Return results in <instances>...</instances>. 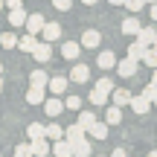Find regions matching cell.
<instances>
[{"mask_svg":"<svg viewBox=\"0 0 157 157\" xmlns=\"http://www.w3.org/2000/svg\"><path fill=\"white\" fill-rule=\"evenodd\" d=\"M0 93H3V78H0Z\"/></svg>","mask_w":157,"mask_h":157,"instance_id":"42","label":"cell"},{"mask_svg":"<svg viewBox=\"0 0 157 157\" xmlns=\"http://www.w3.org/2000/svg\"><path fill=\"white\" fill-rule=\"evenodd\" d=\"M96 87H99L102 93H111V90H113V82H111V78H108V76H102L99 82H96Z\"/></svg>","mask_w":157,"mask_h":157,"instance_id":"34","label":"cell"},{"mask_svg":"<svg viewBox=\"0 0 157 157\" xmlns=\"http://www.w3.org/2000/svg\"><path fill=\"white\" fill-rule=\"evenodd\" d=\"M134 41H137V44H143V47H154L157 44V35H154L151 26H140V32L134 35Z\"/></svg>","mask_w":157,"mask_h":157,"instance_id":"7","label":"cell"},{"mask_svg":"<svg viewBox=\"0 0 157 157\" xmlns=\"http://www.w3.org/2000/svg\"><path fill=\"white\" fill-rule=\"evenodd\" d=\"M0 73H3V64H0Z\"/></svg>","mask_w":157,"mask_h":157,"instance_id":"44","label":"cell"},{"mask_svg":"<svg viewBox=\"0 0 157 157\" xmlns=\"http://www.w3.org/2000/svg\"><path fill=\"white\" fill-rule=\"evenodd\" d=\"M148 157H157V151H151V154H148Z\"/></svg>","mask_w":157,"mask_h":157,"instance_id":"43","label":"cell"},{"mask_svg":"<svg viewBox=\"0 0 157 157\" xmlns=\"http://www.w3.org/2000/svg\"><path fill=\"white\" fill-rule=\"evenodd\" d=\"M47 78H50V76H47L41 67L32 70V73H29V87H41V90H47Z\"/></svg>","mask_w":157,"mask_h":157,"instance_id":"15","label":"cell"},{"mask_svg":"<svg viewBox=\"0 0 157 157\" xmlns=\"http://www.w3.org/2000/svg\"><path fill=\"white\" fill-rule=\"evenodd\" d=\"M26 137H29V140H35V137H44V125H41V122H29Z\"/></svg>","mask_w":157,"mask_h":157,"instance_id":"30","label":"cell"},{"mask_svg":"<svg viewBox=\"0 0 157 157\" xmlns=\"http://www.w3.org/2000/svg\"><path fill=\"white\" fill-rule=\"evenodd\" d=\"M113 64H117V56H113V50L99 52V67H102V70H113Z\"/></svg>","mask_w":157,"mask_h":157,"instance_id":"21","label":"cell"},{"mask_svg":"<svg viewBox=\"0 0 157 157\" xmlns=\"http://www.w3.org/2000/svg\"><path fill=\"white\" fill-rule=\"evenodd\" d=\"M143 50H146V47H143V44H137V41H134V44L128 47V58H134V61H140V58H143Z\"/></svg>","mask_w":157,"mask_h":157,"instance_id":"31","label":"cell"},{"mask_svg":"<svg viewBox=\"0 0 157 157\" xmlns=\"http://www.w3.org/2000/svg\"><path fill=\"white\" fill-rule=\"evenodd\" d=\"M140 61H146V67H157V52H154V47H146L143 50V58Z\"/></svg>","mask_w":157,"mask_h":157,"instance_id":"28","label":"cell"},{"mask_svg":"<svg viewBox=\"0 0 157 157\" xmlns=\"http://www.w3.org/2000/svg\"><path fill=\"white\" fill-rule=\"evenodd\" d=\"M108 3H111V6H122L125 0H108Z\"/></svg>","mask_w":157,"mask_h":157,"instance_id":"40","label":"cell"},{"mask_svg":"<svg viewBox=\"0 0 157 157\" xmlns=\"http://www.w3.org/2000/svg\"><path fill=\"white\" fill-rule=\"evenodd\" d=\"M29 151H32V157H47V154H50V143H47V137H35V140H29Z\"/></svg>","mask_w":157,"mask_h":157,"instance_id":"6","label":"cell"},{"mask_svg":"<svg viewBox=\"0 0 157 157\" xmlns=\"http://www.w3.org/2000/svg\"><path fill=\"white\" fill-rule=\"evenodd\" d=\"M61 134H64V128H61L58 122H52V125H44V137H47V140H58Z\"/></svg>","mask_w":157,"mask_h":157,"instance_id":"26","label":"cell"},{"mask_svg":"<svg viewBox=\"0 0 157 157\" xmlns=\"http://www.w3.org/2000/svg\"><path fill=\"white\" fill-rule=\"evenodd\" d=\"M108 96H111V105H117V108H122V105L131 102V90H125V87H113Z\"/></svg>","mask_w":157,"mask_h":157,"instance_id":"9","label":"cell"},{"mask_svg":"<svg viewBox=\"0 0 157 157\" xmlns=\"http://www.w3.org/2000/svg\"><path fill=\"white\" fill-rule=\"evenodd\" d=\"M84 134H90L93 140H105L108 137V122H99V119H93V122L87 125V131Z\"/></svg>","mask_w":157,"mask_h":157,"instance_id":"10","label":"cell"},{"mask_svg":"<svg viewBox=\"0 0 157 157\" xmlns=\"http://www.w3.org/2000/svg\"><path fill=\"white\" fill-rule=\"evenodd\" d=\"M26 102L29 105H41V102H44V90L41 87H29L26 90Z\"/></svg>","mask_w":157,"mask_h":157,"instance_id":"25","label":"cell"},{"mask_svg":"<svg viewBox=\"0 0 157 157\" xmlns=\"http://www.w3.org/2000/svg\"><path fill=\"white\" fill-rule=\"evenodd\" d=\"M52 6H56L58 12H67L70 6H73V0H52Z\"/></svg>","mask_w":157,"mask_h":157,"instance_id":"37","label":"cell"},{"mask_svg":"<svg viewBox=\"0 0 157 157\" xmlns=\"http://www.w3.org/2000/svg\"><path fill=\"white\" fill-rule=\"evenodd\" d=\"M23 21H26V12H23V6H17V9L9 12V26H23Z\"/></svg>","mask_w":157,"mask_h":157,"instance_id":"22","label":"cell"},{"mask_svg":"<svg viewBox=\"0 0 157 157\" xmlns=\"http://www.w3.org/2000/svg\"><path fill=\"white\" fill-rule=\"evenodd\" d=\"M143 96H146V99H148V102H154V99H157V78H154V82H151V84H148V87H146V90H143Z\"/></svg>","mask_w":157,"mask_h":157,"instance_id":"35","label":"cell"},{"mask_svg":"<svg viewBox=\"0 0 157 157\" xmlns=\"http://www.w3.org/2000/svg\"><path fill=\"white\" fill-rule=\"evenodd\" d=\"M15 44H17V35H15V32H3V35H0V47L15 50Z\"/></svg>","mask_w":157,"mask_h":157,"instance_id":"29","label":"cell"},{"mask_svg":"<svg viewBox=\"0 0 157 157\" xmlns=\"http://www.w3.org/2000/svg\"><path fill=\"white\" fill-rule=\"evenodd\" d=\"M67 157H73V154H67Z\"/></svg>","mask_w":157,"mask_h":157,"instance_id":"47","label":"cell"},{"mask_svg":"<svg viewBox=\"0 0 157 157\" xmlns=\"http://www.w3.org/2000/svg\"><path fill=\"white\" fill-rule=\"evenodd\" d=\"M70 82H76V84H84V82H87V78H90V70H87V64H76V67L73 70H70Z\"/></svg>","mask_w":157,"mask_h":157,"instance_id":"12","label":"cell"},{"mask_svg":"<svg viewBox=\"0 0 157 157\" xmlns=\"http://www.w3.org/2000/svg\"><path fill=\"white\" fill-rule=\"evenodd\" d=\"M122 6H125V9H128V12H131V15H137V12H140V9H143V6H146V0H125V3H122Z\"/></svg>","mask_w":157,"mask_h":157,"instance_id":"32","label":"cell"},{"mask_svg":"<svg viewBox=\"0 0 157 157\" xmlns=\"http://www.w3.org/2000/svg\"><path fill=\"white\" fill-rule=\"evenodd\" d=\"M64 108H70V111H78L82 108V96H67V99H61Z\"/></svg>","mask_w":157,"mask_h":157,"instance_id":"33","label":"cell"},{"mask_svg":"<svg viewBox=\"0 0 157 157\" xmlns=\"http://www.w3.org/2000/svg\"><path fill=\"white\" fill-rule=\"evenodd\" d=\"M38 35H44V41H50V44H52V41L61 38V26H58V23H47V21H44V26H41Z\"/></svg>","mask_w":157,"mask_h":157,"instance_id":"11","label":"cell"},{"mask_svg":"<svg viewBox=\"0 0 157 157\" xmlns=\"http://www.w3.org/2000/svg\"><path fill=\"white\" fill-rule=\"evenodd\" d=\"M67 84H70V78H67V76H52V78H47V87H50V93H52V96H64Z\"/></svg>","mask_w":157,"mask_h":157,"instance_id":"5","label":"cell"},{"mask_svg":"<svg viewBox=\"0 0 157 157\" xmlns=\"http://www.w3.org/2000/svg\"><path fill=\"white\" fill-rule=\"evenodd\" d=\"M105 122H108V125H119V122H122V108H117V105H108Z\"/></svg>","mask_w":157,"mask_h":157,"instance_id":"20","label":"cell"},{"mask_svg":"<svg viewBox=\"0 0 157 157\" xmlns=\"http://www.w3.org/2000/svg\"><path fill=\"white\" fill-rule=\"evenodd\" d=\"M93 119H96V113H93V111H82V108H78V117H76V125H82V128L87 131V125L93 122Z\"/></svg>","mask_w":157,"mask_h":157,"instance_id":"24","label":"cell"},{"mask_svg":"<svg viewBox=\"0 0 157 157\" xmlns=\"http://www.w3.org/2000/svg\"><path fill=\"white\" fill-rule=\"evenodd\" d=\"M87 99H90V105H105V102H108V93H102L99 87H93L87 93Z\"/></svg>","mask_w":157,"mask_h":157,"instance_id":"27","label":"cell"},{"mask_svg":"<svg viewBox=\"0 0 157 157\" xmlns=\"http://www.w3.org/2000/svg\"><path fill=\"white\" fill-rule=\"evenodd\" d=\"M78 52H82L78 41H64V47H61V56L67 58V61H76V58H78Z\"/></svg>","mask_w":157,"mask_h":157,"instance_id":"14","label":"cell"},{"mask_svg":"<svg viewBox=\"0 0 157 157\" xmlns=\"http://www.w3.org/2000/svg\"><path fill=\"white\" fill-rule=\"evenodd\" d=\"M35 44H38V41H35V35H29V32H26V35H23V38L17 41L15 47H17L21 52H32V50H35Z\"/></svg>","mask_w":157,"mask_h":157,"instance_id":"23","label":"cell"},{"mask_svg":"<svg viewBox=\"0 0 157 157\" xmlns=\"http://www.w3.org/2000/svg\"><path fill=\"white\" fill-rule=\"evenodd\" d=\"M61 137H64L67 143H73V140H82V137H87V134H84L82 125H76V122H73L70 128H64V134H61Z\"/></svg>","mask_w":157,"mask_h":157,"instance_id":"19","label":"cell"},{"mask_svg":"<svg viewBox=\"0 0 157 157\" xmlns=\"http://www.w3.org/2000/svg\"><path fill=\"white\" fill-rule=\"evenodd\" d=\"M50 151L56 154V157H67V154H70V143L64 140V137H58V140H52V146H50Z\"/></svg>","mask_w":157,"mask_h":157,"instance_id":"17","label":"cell"},{"mask_svg":"<svg viewBox=\"0 0 157 157\" xmlns=\"http://www.w3.org/2000/svg\"><path fill=\"white\" fill-rule=\"evenodd\" d=\"M15 157H32V151H29V143H17Z\"/></svg>","mask_w":157,"mask_h":157,"instance_id":"36","label":"cell"},{"mask_svg":"<svg viewBox=\"0 0 157 157\" xmlns=\"http://www.w3.org/2000/svg\"><path fill=\"white\" fill-rule=\"evenodd\" d=\"M44 111H47V117H58V113L64 111V102L58 99V96H52V99L44 102Z\"/></svg>","mask_w":157,"mask_h":157,"instance_id":"16","label":"cell"},{"mask_svg":"<svg viewBox=\"0 0 157 157\" xmlns=\"http://www.w3.org/2000/svg\"><path fill=\"white\" fill-rule=\"evenodd\" d=\"M90 151H93V143H87V137L70 143V154L73 157H90Z\"/></svg>","mask_w":157,"mask_h":157,"instance_id":"3","label":"cell"},{"mask_svg":"<svg viewBox=\"0 0 157 157\" xmlns=\"http://www.w3.org/2000/svg\"><path fill=\"white\" fill-rule=\"evenodd\" d=\"M82 3H84V6H93V3H99V0H82Z\"/></svg>","mask_w":157,"mask_h":157,"instance_id":"41","label":"cell"},{"mask_svg":"<svg viewBox=\"0 0 157 157\" xmlns=\"http://www.w3.org/2000/svg\"><path fill=\"white\" fill-rule=\"evenodd\" d=\"M99 44H102V35L96 32V29H84V35H82V41H78V47H82V50H96Z\"/></svg>","mask_w":157,"mask_h":157,"instance_id":"4","label":"cell"},{"mask_svg":"<svg viewBox=\"0 0 157 157\" xmlns=\"http://www.w3.org/2000/svg\"><path fill=\"white\" fill-rule=\"evenodd\" d=\"M140 26H143V23L137 21V15H128V17L122 21V32H125V35H137V32H140Z\"/></svg>","mask_w":157,"mask_h":157,"instance_id":"18","label":"cell"},{"mask_svg":"<svg viewBox=\"0 0 157 157\" xmlns=\"http://www.w3.org/2000/svg\"><path fill=\"white\" fill-rule=\"evenodd\" d=\"M128 105L131 108H134V113H140V117H143V113H148V108H151V102H148L146 99V96H134V93H131V102H128Z\"/></svg>","mask_w":157,"mask_h":157,"instance_id":"13","label":"cell"},{"mask_svg":"<svg viewBox=\"0 0 157 157\" xmlns=\"http://www.w3.org/2000/svg\"><path fill=\"white\" fill-rule=\"evenodd\" d=\"M113 67H117V73L122 76V78H134L137 70H140V61H134V58H122V61H117Z\"/></svg>","mask_w":157,"mask_h":157,"instance_id":"1","label":"cell"},{"mask_svg":"<svg viewBox=\"0 0 157 157\" xmlns=\"http://www.w3.org/2000/svg\"><path fill=\"white\" fill-rule=\"evenodd\" d=\"M111 157H128V154H125V151H122V148H117V151H113Z\"/></svg>","mask_w":157,"mask_h":157,"instance_id":"39","label":"cell"},{"mask_svg":"<svg viewBox=\"0 0 157 157\" xmlns=\"http://www.w3.org/2000/svg\"><path fill=\"white\" fill-rule=\"evenodd\" d=\"M146 3H154V0H146Z\"/></svg>","mask_w":157,"mask_h":157,"instance_id":"46","label":"cell"},{"mask_svg":"<svg viewBox=\"0 0 157 157\" xmlns=\"http://www.w3.org/2000/svg\"><path fill=\"white\" fill-rule=\"evenodd\" d=\"M3 6H9V9H17V6H23V0H3Z\"/></svg>","mask_w":157,"mask_h":157,"instance_id":"38","label":"cell"},{"mask_svg":"<svg viewBox=\"0 0 157 157\" xmlns=\"http://www.w3.org/2000/svg\"><path fill=\"white\" fill-rule=\"evenodd\" d=\"M0 9H3V0H0Z\"/></svg>","mask_w":157,"mask_h":157,"instance_id":"45","label":"cell"},{"mask_svg":"<svg viewBox=\"0 0 157 157\" xmlns=\"http://www.w3.org/2000/svg\"><path fill=\"white\" fill-rule=\"evenodd\" d=\"M29 56H32L38 64H47V61L52 58V47H50V41H41V44H35V50L29 52Z\"/></svg>","mask_w":157,"mask_h":157,"instance_id":"2","label":"cell"},{"mask_svg":"<svg viewBox=\"0 0 157 157\" xmlns=\"http://www.w3.org/2000/svg\"><path fill=\"white\" fill-rule=\"evenodd\" d=\"M23 26H26V32H29V35H38V32H41V26H44V15H41V12H35V15H26Z\"/></svg>","mask_w":157,"mask_h":157,"instance_id":"8","label":"cell"}]
</instances>
